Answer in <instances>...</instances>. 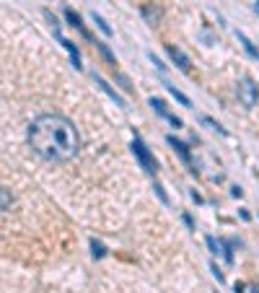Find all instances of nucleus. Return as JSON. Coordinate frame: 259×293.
<instances>
[{"label":"nucleus","mask_w":259,"mask_h":293,"mask_svg":"<svg viewBox=\"0 0 259 293\" xmlns=\"http://www.w3.org/2000/svg\"><path fill=\"white\" fill-rule=\"evenodd\" d=\"M166 52H169V57L174 60V63L179 65V70H184V73H189V67H192V63H189V57L181 52L179 47H174V44H166Z\"/></svg>","instance_id":"4"},{"label":"nucleus","mask_w":259,"mask_h":293,"mask_svg":"<svg viewBox=\"0 0 259 293\" xmlns=\"http://www.w3.org/2000/svg\"><path fill=\"white\" fill-rule=\"evenodd\" d=\"M236 36H239V42L243 44V49H246V52H249V55L254 57V60H259V49L254 47V44H251V39H249V36H246V34H241V32L236 34Z\"/></svg>","instance_id":"12"},{"label":"nucleus","mask_w":259,"mask_h":293,"mask_svg":"<svg viewBox=\"0 0 259 293\" xmlns=\"http://www.w3.org/2000/svg\"><path fill=\"white\" fill-rule=\"evenodd\" d=\"M254 11H257V13H259V0H257V3H254Z\"/></svg>","instance_id":"22"},{"label":"nucleus","mask_w":259,"mask_h":293,"mask_svg":"<svg viewBox=\"0 0 259 293\" xmlns=\"http://www.w3.org/2000/svg\"><path fill=\"white\" fill-rule=\"evenodd\" d=\"M65 18H67V24L78 29V32H81L83 36H86V39L91 36V34H88V29H86V24H83V21H81V16H78V13H75L73 8H65Z\"/></svg>","instance_id":"7"},{"label":"nucleus","mask_w":259,"mask_h":293,"mask_svg":"<svg viewBox=\"0 0 259 293\" xmlns=\"http://www.w3.org/2000/svg\"><path fill=\"white\" fill-rule=\"evenodd\" d=\"M94 81H96V83H98V86H101V91H106V94H109V96H112V99H114V101H117V104H119V107H125V99H122V96H119L117 91H114V88H112L109 83H106V81H104L101 76H94Z\"/></svg>","instance_id":"9"},{"label":"nucleus","mask_w":259,"mask_h":293,"mask_svg":"<svg viewBox=\"0 0 259 293\" xmlns=\"http://www.w3.org/2000/svg\"><path fill=\"white\" fill-rule=\"evenodd\" d=\"M202 122L208 125V127H212V130H218V132H223V135H226V130H223V127H220V125L215 122V119H212V117H202Z\"/></svg>","instance_id":"17"},{"label":"nucleus","mask_w":259,"mask_h":293,"mask_svg":"<svg viewBox=\"0 0 259 293\" xmlns=\"http://www.w3.org/2000/svg\"><path fill=\"white\" fill-rule=\"evenodd\" d=\"M143 16H146V21L150 26H156L158 21H161V8H156L153 3H146L143 5Z\"/></svg>","instance_id":"8"},{"label":"nucleus","mask_w":259,"mask_h":293,"mask_svg":"<svg viewBox=\"0 0 259 293\" xmlns=\"http://www.w3.org/2000/svg\"><path fill=\"white\" fill-rule=\"evenodd\" d=\"M60 44H63V47L67 49V52H70V57H73V65L75 67H78V70H81V52H78V47H75V44L73 42H67V39H60Z\"/></svg>","instance_id":"10"},{"label":"nucleus","mask_w":259,"mask_h":293,"mask_svg":"<svg viewBox=\"0 0 259 293\" xmlns=\"http://www.w3.org/2000/svg\"><path fill=\"white\" fill-rule=\"evenodd\" d=\"M156 192H158V197H161V202H169V197H166V192H163L161 184H156Z\"/></svg>","instance_id":"18"},{"label":"nucleus","mask_w":259,"mask_h":293,"mask_svg":"<svg viewBox=\"0 0 259 293\" xmlns=\"http://www.w3.org/2000/svg\"><path fill=\"white\" fill-rule=\"evenodd\" d=\"M251 293H259V285H254V288H251Z\"/></svg>","instance_id":"21"},{"label":"nucleus","mask_w":259,"mask_h":293,"mask_svg":"<svg viewBox=\"0 0 259 293\" xmlns=\"http://www.w3.org/2000/svg\"><path fill=\"white\" fill-rule=\"evenodd\" d=\"M150 107H153V109H156L163 119H169V122H171L174 127H181V119H179L177 114H171L169 107H166V101H161V99H150Z\"/></svg>","instance_id":"5"},{"label":"nucleus","mask_w":259,"mask_h":293,"mask_svg":"<svg viewBox=\"0 0 259 293\" xmlns=\"http://www.w3.org/2000/svg\"><path fill=\"white\" fill-rule=\"evenodd\" d=\"M231 195H233V197H241V195H243V190H241V187H233V190H231Z\"/></svg>","instance_id":"20"},{"label":"nucleus","mask_w":259,"mask_h":293,"mask_svg":"<svg viewBox=\"0 0 259 293\" xmlns=\"http://www.w3.org/2000/svg\"><path fill=\"white\" fill-rule=\"evenodd\" d=\"M13 202H16L13 192H11V190H5V187H0V210H8Z\"/></svg>","instance_id":"11"},{"label":"nucleus","mask_w":259,"mask_h":293,"mask_svg":"<svg viewBox=\"0 0 259 293\" xmlns=\"http://www.w3.org/2000/svg\"><path fill=\"white\" fill-rule=\"evenodd\" d=\"M166 88H169V94H171V96H174V99H177L179 104H181V107H192V101H189V96H184V94H181L177 86H166Z\"/></svg>","instance_id":"13"},{"label":"nucleus","mask_w":259,"mask_h":293,"mask_svg":"<svg viewBox=\"0 0 259 293\" xmlns=\"http://www.w3.org/2000/svg\"><path fill=\"white\" fill-rule=\"evenodd\" d=\"M29 146L44 161H70L81 151V135L73 119L63 114H39L29 125Z\"/></svg>","instance_id":"1"},{"label":"nucleus","mask_w":259,"mask_h":293,"mask_svg":"<svg viewBox=\"0 0 259 293\" xmlns=\"http://www.w3.org/2000/svg\"><path fill=\"white\" fill-rule=\"evenodd\" d=\"M91 254H94L96 260H101V257H106V246L98 242V239H91Z\"/></svg>","instance_id":"15"},{"label":"nucleus","mask_w":259,"mask_h":293,"mask_svg":"<svg viewBox=\"0 0 259 293\" xmlns=\"http://www.w3.org/2000/svg\"><path fill=\"white\" fill-rule=\"evenodd\" d=\"M236 96H239V101H241L246 109L257 107V101H259V86H257V81L241 78L239 86H236Z\"/></svg>","instance_id":"2"},{"label":"nucleus","mask_w":259,"mask_h":293,"mask_svg":"<svg viewBox=\"0 0 259 293\" xmlns=\"http://www.w3.org/2000/svg\"><path fill=\"white\" fill-rule=\"evenodd\" d=\"M132 153H135V159L140 161V166L146 169V174L153 177L156 171H158V163H156V159H153V153L148 151V146H146V143H143L140 138L132 140Z\"/></svg>","instance_id":"3"},{"label":"nucleus","mask_w":259,"mask_h":293,"mask_svg":"<svg viewBox=\"0 0 259 293\" xmlns=\"http://www.w3.org/2000/svg\"><path fill=\"white\" fill-rule=\"evenodd\" d=\"M91 16H94V24H96V29H98V32H101L104 36H112V26L106 24V21H104L101 16H98V13H91Z\"/></svg>","instance_id":"14"},{"label":"nucleus","mask_w":259,"mask_h":293,"mask_svg":"<svg viewBox=\"0 0 259 293\" xmlns=\"http://www.w3.org/2000/svg\"><path fill=\"white\" fill-rule=\"evenodd\" d=\"M208 246H210L212 254H223V246H220V242H215L212 236H208Z\"/></svg>","instance_id":"16"},{"label":"nucleus","mask_w":259,"mask_h":293,"mask_svg":"<svg viewBox=\"0 0 259 293\" xmlns=\"http://www.w3.org/2000/svg\"><path fill=\"white\" fill-rule=\"evenodd\" d=\"M210 270H212V275H215V277H218V283H220V280H223V273H220V270H218V265H210Z\"/></svg>","instance_id":"19"},{"label":"nucleus","mask_w":259,"mask_h":293,"mask_svg":"<svg viewBox=\"0 0 259 293\" xmlns=\"http://www.w3.org/2000/svg\"><path fill=\"white\" fill-rule=\"evenodd\" d=\"M166 140H169V146H171L174 151H177V153L181 156V161H184V163H192V153H189V146H187V143L177 140V138H174V135H169V138H166Z\"/></svg>","instance_id":"6"}]
</instances>
